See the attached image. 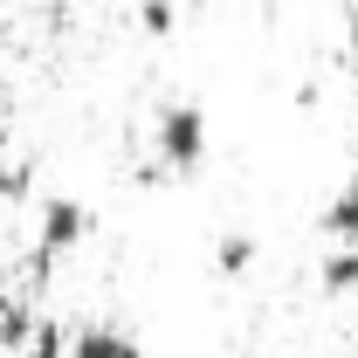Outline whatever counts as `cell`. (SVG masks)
<instances>
[{
  "mask_svg": "<svg viewBox=\"0 0 358 358\" xmlns=\"http://www.w3.org/2000/svg\"><path fill=\"white\" fill-rule=\"evenodd\" d=\"M83 234H90V207L83 200H42V234H35V268L48 275V262L55 255H69V248H83Z\"/></svg>",
  "mask_w": 358,
  "mask_h": 358,
  "instance_id": "obj_2",
  "label": "cell"
},
{
  "mask_svg": "<svg viewBox=\"0 0 358 358\" xmlns=\"http://www.w3.org/2000/svg\"><path fill=\"white\" fill-rule=\"evenodd\" d=\"M324 234H331L338 248H358V186H345V193L324 200Z\"/></svg>",
  "mask_w": 358,
  "mask_h": 358,
  "instance_id": "obj_4",
  "label": "cell"
},
{
  "mask_svg": "<svg viewBox=\"0 0 358 358\" xmlns=\"http://www.w3.org/2000/svg\"><path fill=\"white\" fill-rule=\"evenodd\" d=\"M28 331H35V310L28 303H0V352H21Z\"/></svg>",
  "mask_w": 358,
  "mask_h": 358,
  "instance_id": "obj_7",
  "label": "cell"
},
{
  "mask_svg": "<svg viewBox=\"0 0 358 358\" xmlns=\"http://www.w3.org/2000/svg\"><path fill=\"white\" fill-rule=\"evenodd\" d=\"M152 152L166 173H193L207 159V110L200 103H166L159 124H152Z\"/></svg>",
  "mask_w": 358,
  "mask_h": 358,
  "instance_id": "obj_1",
  "label": "cell"
},
{
  "mask_svg": "<svg viewBox=\"0 0 358 358\" xmlns=\"http://www.w3.org/2000/svg\"><path fill=\"white\" fill-rule=\"evenodd\" d=\"M138 28H145L152 42L173 35V28H179V0H145V7H138Z\"/></svg>",
  "mask_w": 358,
  "mask_h": 358,
  "instance_id": "obj_8",
  "label": "cell"
},
{
  "mask_svg": "<svg viewBox=\"0 0 358 358\" xmlns=\"http://www.w3.org/2000/svg\"><path fill=\"white\" fill-rule=\"evenodd\" d=\"M193 7H207V0H193Z\"/></svg>",
  "mask_w": 358,
  "mask_h": 358,
  "instance_id": "obj_10",
  "label": "cell"
},
{
  "mask_svg": "<svg viewBox=\"0 0 358 358\" xmlns=\"http://www.w3.org/2000/svg\"><path fill=\"white\" fill-rule=\"evenodd\" d=\"M214 268L221 275H248L255 268V234H221L214 241Z\"/></svg>",
  "mask_w": 358,
  "mask_h": 358,
  "instance_id": "obj_6",
  "label": "cell"
},
{
  "mask_svg": "<svg viewBox=\"0 0 358 358\" xmlns=\"http://www.w3.org/2000/svg\"><path fill=\"white\" fill-rule=\"evenodd\" d=\"M317 282H324V296H352L358 289V248H331L324 268H317Z\"/></svg>",
  "mask_w": 358,
  "mask_h": 358,
  "instance_id": "obj_5",
  "label": "cell"
},
{
  "mask_svg": "<svg viewBox=\"0 0 358 358\" xmlns=\"http://www.w3.org/2000/svg\"><path fill=\"white\" fill-rule=\"evenodd\" d=\"M62 358H145V345L131 331H117V324H83V331H69Z\"/></svg>",
  "mask_w": 358,
  "mask_h": 358,
  "instance_id": "obj_3",
  "label": "cell"
},
{
  "mask_svg": "<svg viewBox=\"0 0 358 358\" xmlns=\"http://www.w3.org/2000/svg\"><path fill=\"white\" fill-rule=\"evenodd\" d=\"M345 42H352V55H358V0L345 7Z\"/></svg>",
  "mask_w": 358,
  "mask_h": 358,
  "instance_id": "obj_9",
  "label": "cell"
}]
</instances>
